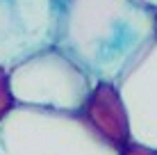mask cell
Returning a JSON list of instances; mask_svg holds the SVG:
<instances>
[{
	"mask_svg": "<svg viewBox=\"0 0 157 155\" xmlns=\"http://www.w3.org/2000/svg\"><path fill=\"white\" fill-rule=\"evenodd\" d=\"M153 39V7L139 0H62L55 46L91 80L116 82Z\"/></svg>",
	"mask_w": 157,
	"mask_h": 155,
	"instance_id": "6da1fadb",
	"label": "cell"
},
{
	"mask_svg": "<svg viewBox=\"0 0 157 155\" xmlns=\"http://www.w3.org/2000/svg\"><path fill=\"white\" fill-rule=\"evenodd\" d=\"M0 155H118L78 112L16 105L0 123Z\"/></svg>",
	"mask_w": 157,
	"mask_h": 155,
	"instance_id": "7a4b0ae2",
	"label": "cell"
},
{
	"mask_svg": "<svg viewBox=\"0 0 157 155\" xmlns=\"http://www.w3.org/2000/svg\"><path fill=\"white\" fill-rule=\"evenodd\" d=\"M16 105L55 112H78L94 80L57 46L46 48L9 68Z\"/></svg>",
	"mask_w": 157,
	"mask_h": 155,
	"instance_id": "3957f363",
	"label": "cell"
},
{
	"mask_svg": "<svg viewBox=\"0 0 157 155\" xmlns=\"http://www.w3.org/2000/svg\"><path fill=\"white\" fill-rule=\"evenodd\" d=\"M59 14L62 0H0V66L9 71L55 46Z\"/></svg>",
	"mask_w": 157,
	"mask_h": 155,
	"instance_id": "277c9868",
	"label": "cell"
},
{
	"mask_svg": "<svg viewBox=\"0 0 157 155\" xmlns=\"http://www.w3.org/2000/svg\"><path fill=\"white\" fill-rule=\"evenodd\" d=\"M125 103L132 141L157 148V37L116 80Z\"/></svg>",
	"mask_w": 157,
	"mask_h": 155,
	"instance_id": "5b68a950",
	"label": "cell"
},
{
	"mask_svg": "<svg viewBox=\"0 0 157 155\" xmlns=\"http://www.w3.org/2000/svg\"><path fill=\"white\" fill-rule=\"evenodd\" d=\"M78 114L114 151L121 153L132 141L125 103L121 98L118 84L112 80H94L91 91L82 103V107L78 110Z\"/></svg>",
	"mask_w": 157,
	"mask_h": 155,
	"instance_id": "8992f818",
	"label": "cell"
},
{
	"mask_svg": "<svg viewBox=\"0 0 157 155\" xmlns=\"http://www.w3.org/2000/svg\"><path fill=\"white\" fill-rule=\"evenodd\" d=\"M16 107V100L12 94V84H9V71L0 66V123L7 119V114Z\"/></svg>",
	"mask_w": 157,
	"mask_h": 155,
	"instance_id": "52a82bcc",
	"label": "cell"
},
{
	"mask_svg": "<svg viewBox=\"0 0 157 155\" xmlns=\"http://www.w3.org/2000/svg\"><path fill=\"white\" fill-rule=\"evenodd\" d=\"M118 155H157V148L144 146V144H139V141H130Z\"/></svg>",
	"mask_w": 157,
	"mask_h": 155,
	"instance_id": "ba28073f",
	"label": "cell"
},
{
	"mask_svg": "<svg viewBox=\"0 0 157 155\" xmlns=\"http://www.w3.org/2000/svg\"><path fill=\"white\" fill-rule=\"evenodd\" d=\"M139 2H144V5H148V7H157V0H139Z\"/></svg>",
	"mask_w": 157,
	"mask_h": 155,
	"instance_id": "9c48e42d",
	"label": "cell"
},
{
	"mask_svg": "<svg viewBox=\"0 0 157 155\" xmlns=\"http://www.w3.org/2000/svg\"><path fill=\"white\" fill-rule=\"evenodd\" d=\"M153 25H155V37H157V7L153 9Z\"/></svg>",
	"mask_w": 157,
	"mask_h": 155,
	"instance_id": "30bf717a",
	"label": "cell"
}]
</instances>
